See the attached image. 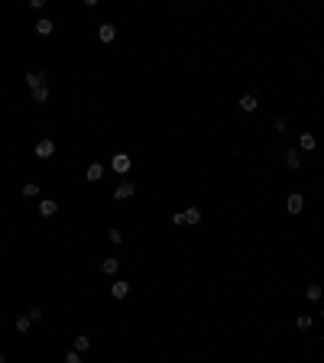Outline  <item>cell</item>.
I'll use <instances>...</instances> for the list:
<instances>
[{
  "label": "cell",
  "mask_w": 324,
  "mask_h": 363,
  "mask_svg": "<svg viewBox=\"0 0 324 363\" xmlns=\"http://www.w3.org/2000/svg\"><path fill=\"white\" fill-rule=\"evenodd\" d=\"M130 165H133V159L127 153H117L114 159H110V169L117 172V175H127V172H130Z\"/></svg>",
  "instance_id": "1"
},
{
  "label": "cell",
  "mask_w": 324,
  "mask_h": 363,
  "mask_svg": "<svg viewBox=\"0 0 324 363\" xmlns=\"http://www.w3.org/2000/svg\"><path fill=\"white\" fill-rule=\"evenodd\" d=\"M172 221H175V224H198V221H201V208L178 211V214H172Z\"/></svg>",
  "instance_id": "2"
},
{
  "label": "cell",
  "mask_w": 324,
  "mask_h": 363,
  "mask_svg": "<svg viewBox=\"0 0 324 363\" xmlns=\"http://www.w3.org/2000/svg\"><path fill=\"white\" fill-rule=\"evenodd\" d=\"M32 153H36V159H52V156H55V143H52V139H39Z\"/></svg>",
  "instance_id": "3"
},
{
  "label": "cell",
  "mask_w": 324,
  "mask_h": 363,
  "mask_svg": "<svg viewBox=\"0 0 324 363\" xmlns=\"http://www.w3.org/2000/svg\"><path fill=\"white\" fill-rule=\"evenodd\" d=\"M286 211H289V214H301V211H305V198H301L298 192H292L286 198Z\"/></svg>",
  "instance_id": "4"
},
{
  "label": "cell",
  "mask_w": 324,
  "mask_h": 363,
  "mask_svg": "<svg viewBox=\"0 0 324 363\" xmlns=\"http://www.w3.org/2000/svg\"><path fill=\"white\" fill-rule=\"evenodd\" d=\"M46 71H30V75H26V88H30V91H39V88H46Z\"/></svg>",
  "instance_id": "5"
},
{
  "label": "cell",
  "mask_w": 324,
  "mask_h": 363,
  "mask_svg": "<svg viewBox=\"0 0 324 363\" xmlns=\"http://www.w3.org/2000/svg\"><path fill=\"white\" fill-rule=\"evenodd\" d=\"M114 36H117V26L114 23H100L97 26V39H100V42H114Z\"/></svg>",
  "instance_id": "6"
},
{
  "label": "cell",
  "mask_w": 324,
  "mask_h": 363,
  "mask_svg": "<svg viewBox=\"0 0 324 363\" xmlns=\"http://www.w3.org/2000/svg\"><path fill=\"white\" fill-rule=\"evenodd\" d=\"M133 192H136V185H133V182H120V185L114 188V198H117V201H127Z\"/></svg>",
  "instance_id": "7"
},
{
  "label": "cell",
  "mask_w": 324,
  "mask_h": 363,
  "mask_svg": "<svg viewBox=\"0 0 324 363\" xmlns=\"http://www.w3.org/2000/svg\"><path fill=\"white\" fill-rule=\"evenodd\" d=\"M256 107H259V100H256V94H243V98H240V110H243V114H253Z\"/></svg>",
  "instance_id": "8"
},
{
  "label": "cell",
  "mask_w": 324,
  "mask_h": 363,
  "mask_svg": "<svg viewBox=\"0 0 324 363\" xmlns=\"http://www.w3.org/2000/svg\"><path fill=\"white\" fill-rule=\"evenodd\" d=\"M110 295H114V298H127V295H130V282H124V279H117L114 286H110Z\"/></svg>",
  "instance_id": "9"
},
{
  "label": "cell",
  "mask_w": 324,
  "mask_h": 363,
  "mask_svg": "<svg viewBox=\"0 0 324 363\" xmlns=\"http://www.w3.org/2000/svg\"><path fill=\"white\" fill-rule=\"evenodd\" d=\"M55 211H59V204H55L52 198H42V201H39V214H42V217H52Z\"/></svg>",
  "instance_id": "10"
},
{
  "label": "cell",
  "mask_w": 324,
  "mask_h": 363,
  "mask_svg": "<svg viewBox=\"0 0 324 363\" xmlns=\"http://www.w3.org/2000/svg\"><path fill=\"white\" fill-rule=\"evenodd\" d=\"M85 175H88V182H100V178H104V165H100V163H91Z\"/></svg>",
  "instance_id": "11"
},
{
  "label": "cell",
  "mask_w": 324,
  "mask_h": 363,
  "mask_svg": "<svg viewBox=\"0 0 324 363\" xmlns=\"http://www.w3.org/2000/svg\"><path fill=\"white\" fill-rule=\"evenodd\" d=\"M298 146H301V149H305V153H311V149H315V146H318V139H315V133H301V136H298Z\"/></svg>",
  "instance_id": "12"
},
{
  "label": "cell",
  "mask_w": 324,
  "mask_h": 363,
  "mask_svg": "<svg viewBox=\"0 0 324 363\" xmlns=\"http://www.w3.org/2000/svg\"><path fill=\"white\" fill-rule=\"evenodd\" d=\"M55 30V23H52V20H49V16H42V20H36V33H39V36H49V33H52Z\"/></svg>",
  "instance_id": "13"
},
{
  "label": "cell",
  "mask_w": 324,
  "mask_h": 363,
  "mask_svg": "<svg viewBox=\"0 0 324 363\" xmlns=\"http://www.w3.org/2000/svg\"><path fill=\"white\" fill-rule=\"evenodd\" d=\"M117 269H120V260H104V263H100V272H104V276H114Z\"/></svg>",
  "instance_id": "14"
},
{
  "label": "cell",
  "mask_w": 324,
  "mask_h": 363,
  "mask_svg": "<svg viewBox=\"0 0 324 363\" xmlns=\"http://www.w3.org/2000/svg\"><path fill=\"white\" fill-rule=\"evenodd\" d=\"M30 98H32V104H46L49 100V85L39 88V91H30Z\"/></svg>",
  "instance_id": "15"
},
{
  "label": "cell",
  "mask_w": 324,
  "mask_h": 363,
  "mask_svg": "<svg viewBox=\"0 0 324 363\" xmlns=\"http://www.w3.org/2000/svg\"><path fill=\"white\" fill-rule=\"evenodd\" d=\"M286 165H289V169H301V156L298 153H292V149H289V153H286Z\"/></svg>",
  "instance_id": "16"
},
{
  "label": "cell",
  "mask_w": 324,
  "mask_h": 363,
  "mask_svg": "<svg viewBox=\"0 0 324 363\" xmlns=\"http://www.w3.org/2000/svg\"><path fill=\"white\" fill-rule=\"evenodd\" d=\"M88 347H91V337H88V334H81V337H75V347H71V350H78V354H85Z\"/></svg>",
  "instance_id": "17"
},
{
  "label": "cell",
  "mask_w": 324,
  "mask_h": 363,
  "mask_svg": "<svg viewBox=\"0 0 324 363\" xmlns=\"http://www.w3.org/2000/svg\"><path fill=\"white\" fill-rule=\"evenodd\" d=\"M321 295H324V289H321V286H308V289H305V298H308V301H318Z\"/></svg>",
  "instance_id": "18"
},
{
  "label": "cell",
  "mask_w": 324,
  "mask_h": 363,
  "mask_svg": "<svg viewBox=\"0 0 324 363\" xmlns=\"http://www.w3.org/2000/svg\"><path fill=\"white\" fill-rule=\"evenodd\" d=\"M30 328H32V321H30V318H16V331H20V334H26V331H30Z\"/></svg>",
  "instance_id": "19"
},
{
  "label": "cell",
  "mask_w": 324,
  "mask_h": 363,
  "mask_svg": "<svg viewBox=\"0 0 324 363\" xmlns=\"http://www.w3.org/2000/svg\"><path fill=\"white\" fill-rule=\"evenodd\" d=\"M295 328H298V331H308V328H311V318L308 315H298V318H295Z\"/></svg>",
  "instance_id": "20"
},
{
  "label": "cell",
  "mask_w": 324,
  "mask_h": 363,
  "mask_svg": "<svg viewBox=\"0 0 324 363\" xmlns=\"http://www.w3.org/2000/svg\"><path fill=\"white\" fill-rule=\"evenodd\" d=\"M23 195H26V198H36V195H39V185H36V182H26V185H23Z\"/></svg>",
  "instance_id": "21"
},
{
  "label": "cell",
  "mask_w": 324,
  "mask_h": 363,
  "mask_svg": "<svg viewBox=\"0 0 324 363\" xmlns=\"http://www.w3.org/2000/svg\"><path fill=\"white\" fill-rule=\"evenodd\" d=\"M26 318H30V321H32V325H36V321H39V318H42V308H36V305H32V308H30V311H26Z\"/></svg>",
  "instance_id": "22"
},
{
  "label": "cell",
  "mask_w": 324,
  "mask_h": 363,
  "mask_svg": "<svg viewBox=\"0 0 324 363\" xmlns=\"http://www.w3.org/2000/svg\"><path fill=\"white\" fill-rule=\"evenodd\" d=\"M65 363H85V360H81L78 350H68V354H65Z\"/></svg>",
  "instance_id": "23"
},
{
  "label": "cell",
  "mask_w": 324,
  "mask_h": 363,
  "mask_svg": "<svg viewBox=\"0 0 324 363\" xmlns=\"http://www.w3.org/2000/svg\"><path fill=\"white\" fill-rule=\"evenodd\" d=\"M107 237H110V243H117V247H120V243H124V233H120V231H110Z\"/></svg>",
  "instance_id": "24"
},
{
  "label": "cell",
  "mask_w": 324,
  "mask_h": 363,
  "mask_svg": "<svg viewBox=\"0 0 324 363\" xmlns=\"http://www.w3.org/2000/svg\"><path fill=\"white\" fill-rule=\"evenodd\" d=\"M276 130H279V133L289 130V120H286V117H276Z\"/></svg>",
  "instance_id": "25"
},
{
  "label": "cell",
  "mask_w": 324,
  "mask_h": 363,
  "mask_svg": "<svg viewBox=\"0 0 324 363\" xmlns=\"http://www.w3.org/2000/svg\"><path fill=\"white\" fill-rule=\"evenodd\" d=\"M0 363H7V357H3V354H0Z\"/></svg>",
  "instance_id": "26"
},
{
  "label": "cell",
  "mask_w": 324,
  "mask_h": 363,
  "mask_svg": "<svg viewBox=\"0 0 324 363\" xmlns=\"http://www.w3.org/2000/svg\"><path fill=\"white\" fill-rule=\"evenodd\" d=\"M321 318H324V311H321Z\"/></svg>",
  "instance_id": "27"
}]
</instances>
